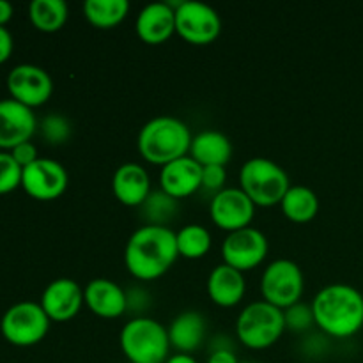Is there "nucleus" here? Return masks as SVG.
<instances>
[{
	"mask_svg": "<svg viewBox=\"0 0 363 363\" xmlns=\"http://www.w3.org/2000/svg\"><path fill=\"white\" fill-rule=\"evenodd\" d=\"M179 257L177 238L167 225H142L124 248L126 268L138 280H155L165 275Z\"/></svg>",
	"mask_w": 363,
	"mask_h": 363,
	"instance_id": "f257e3e1",
	"label": "nucleus"
},
{
	"mask_svg": "<svg viewBox=\"0 0 363 363\" xmlns=\"http://www.w3.org/2000/svg\"><path fill=\"white\" fill-rule=\"evenodd\" d=\"M312 312L323 332L347 339L363 328V294L350 284H328L312 300Z\"/></svg>",
	"mask_w": 363,
	"mask_h": 363,
	"instance_id": "f03ea898",
	"label": "nucleus"
},
{
	"mask_svg": "<svg viewBox=\"0 0 363 363\" xmlns=\"http://www.w3.org/2000/svg\"><path fill=\"white\" fill-rule=\"evenodd\" d=\"M191 138L190 128L179 117L156 116L140 128L138 151L147 162L163 167L186 156Z\"/></svg>",
	"mask_w": 363,
	"mask_h": 363,
	"instance_id": "7ed1b4c3",
	"label": "nucleus"
},
{
	"mask_svg": "<svg viewBox=\"0 0 363 363\" xmlns=\"http://www.w3.org/2000/svg\"><path fill=\"white\" fill-rule=\"evenodd\" d=\"M121 350L131 363H165L169 358V328L147 315H137L123 326Z\"/></svg>",
	"mask_w": 363,
	"mask_h": 363,
	"instance_id": "20e7f679",
	"label": "nucleus"
},
{
	"mask_svg": "<svg viewBox=\"0 0 363 363\" xmlns=\"http://www.w3.org/2000/svg\"><path fill=\"white\" fill-rule=\"evenodd\" d=\"M289 186L286 170L264 156L248 158L240 170V188L255 206L280 204Z\"/></svg>",
	"mask_w": 363,
	"mask_h": 363,
	"instance_id": "39448f33",
	"label": "nucleus"
},
{
	"mask_svg": "<svg viewBox=\"0 0 363 363\" xmlns=\"http://www.w3.org/2000/svg\"><path fill=\"white\" fill-rule=\"evenodd\" d=\"M284 332H286L284 311L266 300L252 301L238 315V339L250 350H266L273 346Z\"/></svg>",
	"mask_w": 363,
	"mask_h": 363,
	"instance_id": "423d86ee",
	"label": "nucleus"
},
{
	"mask_svg": "<svg viewBox=\"0 0 363 363\" xmlns=\"http://www.w3.org/2000/svg\"><path fill=\"white\" fill-rule=\"evenodd\" d=\"M50 321L48 314L41 303L35 301H18L7 308L0 321V330L7 342L14 346L27 347L41 342L48 333Z\"/></svg>",
	"mask_w": 363,
	"mask_h": 363,
	"instance_id": "0eeeda50",
	"label": "nucleus"
},
{
	"mask_svg": "<svg viewBox=\"0 0 363 363\" xmlns=\"http://www.w3.org/2000/svg\"><path fill=\"white\" fill-rule=\"evenodd\" d=\"M303 272L291 259H275L262 272V300L282 308V311L300 301L301 294H303Z\"/></svg>",
	"mask_w": 363,
	"mask_h": 363,
	"instance_id": "6e6552de",
	"label": "nucleus"
},
{
	"mask_svg": "<svg viewBox=\"0 0 363 363\" xmlns=\"http://www.w3.org/2000/svg\"><path fill=\"white\" fill-rule=\"evenodd\" d=\"M176 32L194 45H208L218 38L222 20L215 7L201 0L176 4Z\"/></svg>",
	"mask_w": 363,
	"mask_h": 363,
	"instance_id": "1a4fd4ad",
	"label": "nucleus"
},
{
	"mask_svg": "<svg viewBox=\"0 0 363 363\" xmlns=\"http://www.w3.org/2000/svg\"><path fill=\"white\" fill-rule=\"evenodd\" d=\"M269 250L268 238L255 227H243L227 234L222 243L223 262L240 272L255 268L266 259Z\"/></svg>",
	"mask_w": 363,
	"mask_h": 363,
	"instance_id": "9d476101",
	"label": "nucleus"
},
{
	"mask_svg": "<svg viewBox=\"0 0 363 363\" xmlns=\"http://www.w3.org/2000/svg\"><path fill=\"white\" fill-rule=\"evenodd\" d=\"M69 176L62 163L52 158H38L25 167L21 174V186L38 201H53L66 191Z\"/></svg>",
	"mask_w": 363,
	"mask_h": 363,
	"instance_id": "9b49d317",
	"label": "nucleus"
},
{
	"mask_svg": "<svg viewBox=\"0 0 363 363\" xmlns=\"http://www.w3.org/2000/svg\"><path fill=\"white\" fill-rule=\"evenodd\" d=\"M209 213L220 229L233 233L250 225L255 215V204L240 186H225L213 195Z\"/></svg>",
	"mask_w": 363,
	"mask_h": 363,
	"instance_id": "f8f14e48",
	"label": "nucleus"
},
{
	"mask_svg": "<svg viewBox=\"0 0 363 363\" xmlns=\"http://www.w3.org/2000/svg\"><path fill=\"white\" fill-rule=\"evenodd\" d=\"M7 89L11 98L34 108L48 101L53 92V80L48 71L35 64H18L7 74Z\"/></svg>",
	"mask_w": 363,
	"mask_h": 363,
	"instance_id": "ddd939ff",
	"label": "nucleus"
},
{
	"mask_svg": "<svg viewBox=\"0 0 363 363\" xmlns=\"http://www.w3.org/2000/svg\"><path fill=\"white\" fill-rule=\"evenodd\" d=\"M38 128L32 108L16 99H0V149L11 151L16 145L30 140Z\"/></svg>",
	"mask_w": 363,
	"mask_h": 363,
	"instance_id": "4468645a",
	"label": "nucleus"
},
{
	"mask_svg": "<svg viewBox=\"0 0 363 363\" xmlns=\"http://www.w3.org/2000/svg\"><path fill=\"white\" fill-rule=\"evenodd\" d=\"M84 289L73 279H55L41 294V307L52 321H67L80 312Z\"/></svg>",
	"mask_w": 363,
	"mask_h": 363,
	"instance_id": "2eb2a0df",
	"label": "nucleus"
},
{
	"mask_svg": "<svg viewBox=\"0 0 363 363\" xmlns=\"http://www.w3.org/2000/svg\"><path fill=\"white\" fill-rule=\"evenodd\" d=\"M202 186V165L191 156H181L162 167L160 188L176 199H183Z\"/></svg>",
	"mask_w": 363,
	"mask_h": 363,
	"instance_id": "dca6fc26",
	"label": "nucleus"
},
{
	"mask_svg": "<svg viewBox=\"0 0 363 363\" xmlns=\"http://www.w3.org/2000/svg\"><path fill=\"white\" fill-rule=\"evenodd\" d=\"M135 28L149 45H160L176 32V7L169 2H151L138 13Z\"/></svg>",
	"mask_w": 363,
	"mask_h": 363,
	"instance_id": "f3484780",
	"label": "nucleus"
},
{
	"mask_svg": "<svg viewBox=\"0 0 363 363\" xmlns=\"http://www.w3.org/2000/svg\"><path fill=\"white\" fill-rule=\"evenodd\" d=\"M84 300L99 318H119L126 312V289L110 279H94L85 286Z\"/></svg>",
	"mask_w": 363,
	"mask_h": 363,
	"instance_id": "a211bd4d",
	"label": "nucleus"
},
{
	"mask_svg": "<svg viewBox=\"0 0 363 363\" xmlns=\"http://www.w3.org/2000/svg\"><path fill=\"white\" fill-rule=\"evenodd\" d=\"M112 190L123 204L142 206V202L151 194V177L140 163H123L113 172Z\"/></svg>",
	"mask_w": 363,
	"mask_h": 363,
	"instance_id": "6ab92c4d",
	"label": "nucleus"
},
{
	"mask_svg": "<svg viewBox=\"0 0 363 363\" xmlns=\"http://www.w3.org/2000/svg\"><path fill=\"white\" fill-rule=\"evenodd\" d=\"M247 291L245 275L233 266L222 264L215 266L208 277V294L220 307H234L240 303Z\"/></svg>",
	"mask_w": 363,
	"mask_h": 363,
	"instance_id": "aec40b11",
	"label": "nucleus"
},
{
	"mask_svg": "<svg viewBox=\"0 0 363 363\" xmlns=\"http://www.w3.org/2000/svg\"><path fill=\"white\" fill-rule=\"evenodd\" d=\"M206 337V319L199 311H183L172 319L169 326L170 346L179 353H191Z\"/></svg>",
	"mask_w": 363,
	"mask_h": 363,
	"instance_id": "412c9836",
	"label": "nucleus"
},
{
	"mask_svg": "<svg viewBox=\"0 0 363 363\" xmlns=\"http://www.w3.org/2000/svg\"><path fill=\"white\" fill-rule=\"evenodd\" d=\"M190 156L202 167L223 165L233 156V144L229 137L218 130H202L191 138Z\"/></svg>",
	"mask_w": 363,
	"mask_h": 363,
	"instance_id": "4be33fe9",
	"label": "nucleus"
},
{
	"mask_svg": "<svg viewBox=\"0 0 363 363\" xmlns=\"http://www.w3.org/2000/svg\"><path fill=\"white\" fill-rule=\"evenodd\" d=\"M280 206H282V213L287 218L303 223L318 215L319 199L315 191L305 184H291Z\"/></svg>",
	"mask_w": 363,
	"mask_h": 363,
	"instance_id": "5701e85b",
	"label": "nucleus"
},
{
	"mask_svg": "<svg viewBox=\"0 0 363 363\" xmlns=\"http://www.w3.org/2000/svg\"><path fill=\"white\" fill-rule=\"evenodd\" d=\"M28 18L41 32H55L66 23L67 4L64 0H32Z\"/></svg>",
	"mask_w": 363,
	"mask_h": 363,
	"instance_id": "b1692460",
	"label": "nucleus"
},
{
	"mask_svg": "<svg viewBox=\"0 0 363 363\" xmlns=\"http://www.w3.org/2000/svg\"><path fill=\"white\" fill-rule=\"evenodd\" d=\"M130 11L128 0H85L84 14L94 27L108 28L121 23Z\"/></svg>",
	"mask_w": 363,
	"mask_h": 363,
	"instance_id": "393cba45",
	"label": "nucleus"
},
{
	"mask_svg": "<svg viewBox=\"0 0 363 363\" xmlns=\"http://www.w3.org/2000/svg\"><path fill=\"white\" fill-rule=\"evenodd\" d=\"M177 208V199L169 195L167 191L160 190H151V194L147 195L144 202L140 206L142 216H144L145 223L147 225H167L169 227L170 220L176 216Z\"/></svg>",
	"mask_w": 363,
	"mask_h": 363,
	"instance_id": "a878e982",
	"label": "nucleus"
},
{
	"mask_svg": "<svg viewBox=\"0 0 363 363\" xmlns=\"http://www.w3.org/2000/svg\"><path fill=\"white\" fill-rule=\"evenodd\" d=\"M179 255L188 259H199L211 248V233L201 223H188L176 233Z\"/></svg>",
	"mask_w": 363,
	"mask_h": 363,
	"instance_id": "bb28decb",
	"label": "nucleus"
},
{
	"mask_svg": "<svg viewBox=\"0 0 363 363\" xmlns=\"http://www.w3.org/2000/svg\"><path fill=\"white\" fill-rule=\"evenodd\" d=\"M23 169L16 163L9 151H0V194H9L21 186Z\"/></svg>",
	"mask_w": 363,
	"mask_h": 363,
	"instance_id": "cd10ccee",
	"label": "nucleus"
},
{
	"mask_svg": "<svg viewBox=\"0 0 363 363\" xmlns=\"http://www.w3.org/2000/svg\"><path fill=\"white\" fill-rule=\"evenodd\" d=\"M41 133L50 144H62L71 137V123L60 113H48L41 121Z\"/></svg>",
	"mask_w": 363,
	"mask_h": 363,
	"instance_id": "c85d7f7f",
	"label": "nucleus"
},
{
	"mask_svg": "<svg viewBox=\"0 0 363 363\" xmlns=\"http://www.w3.org/2000/svg\"><path fill=\"white\" fill-rule=\"evenodd\" d=\"M284 319H286V330H293V332H305L315 323L312 305L301 303V301L284 308Z\"/></svg>",
	"mask_w": 363,
	"mask_h": 363,
	"instance_id": "c756f323",
	"label": "nucleus"
},
{
	"mask_svg": "<svg viewBox=\"0 0 363 363\" xmlns=\"http://www.w3.org/2000/svg\"><path fill=\"white\" fill-rule=\"evenodd\" d=\"M227 170L223 165H206L202 167V186L208 191L218 194L220 190L225 188Z\"/></svg>",
	"mask_w": 363,
	"mask_h": 363,
	"instance_id": "7c9ffc66",
	"label": "nucleus"
},
{
	"mask_svg": "<svg viewBox=\"0 0 363 363\" xmlns=\"http://www.w3.org/2000/svg\"><path fill=\"white\" fill-rule=\"evenodd\" d=\"M149 305H151V294L144 287L135 286L126 289V311L142 314L144 311H147Z\"/></svg>",
	"mask_w": 363,
	"mask_h": 363,
	"instance_id": "2f4dec72",
	"label": "nucleus"
},
{
	"mask_svg": "<svg viewBox=\"0 0 363 363\" xmlns=\"http://www.w3.org/2000/svg\"><path fill=\"white\" fill-rule=\"evenodd\" d=\"M11 155H13V158L16 160L18 165L21 167V169H25V167H28L30 163H34L35 160L39 158L38 156V147H35L34 144H32L30 140L28 142H23V144L16 145L14 149H11Z\"/></svg>",
	"mask_w": 363,
	"mask_h": 363,
	"instance_id": "473e14b6",
	"label": "nucleus"
},
{
	"mask_svg": "<svg viewBox=\"0 0 363 363\" xmlns=\"http://www.w3.org/2000/svg\"><path fill=\"white\" fill-rule=\"evenodd\" d=\"M13 46L14 41L11 32L6 27H0V64L9 59L11 53H13Z\"/></svg>",
	"mask_w": 363,
	"mask_h": 363,
	"instance_id": "72a5a7b5",
	"label": "nucleus"
},
{
	"mask_svg": "<svg viewBox=\"0 0 363 363\" xmlns=\"http://www.w3.org/2000/svg\"><path fill=\"white\" fill-rule=\"evenodd\" d=\"M208 363H240V360H238L234 350H218L211 351Z\"/></svg>",
	"mask_w": 363,
	"mask_h": 363,
	"instance_id": "f704fd0d",
	"label": "nucleus"
},
{
	"mask_svg": "<svg viewBox=\"0 0 363 363\" xmlns=\"http://www.w3.org/2000/svg\"><path fill=\"white\" fill-rule=\"evenodd\" d=\"M13 4L7 2V0H0V27H6L7 21L13 18Z\"/></svg>",
	"mask_w": 363,
	"mask_h": 363,
	"instance_id": "c9c22d12",
	"label": "nucleus"
},
{
	"mask_svg": "<svg viewBox=\"0 0 363 363\" xmlns=\"http://www.w3.org/2000/svg\"><path fill=\"white\" fill-rule=\"evenodd\" d=\"M218 350H234L233 342H230V337L227 335H216L211 342V351Z\"/></svg>",
	"mask_w": 363,
	"mask_h": 363,
	"instance_id": "e433bc0d",
	"label": "nucleus"
},
{
	"mask_svg": "<svg viewBox=\"0 0 363 363\" xmlns=\"http://www.w3.org/2000/svg\"><path fill=\"white\" fill-rule=\"evenodd\" d=\"M165 363H199L190 353H176L167 358Z\"/></svg>",
	"mask_w": 363,
	"mask_h": 363,
	"instance_id": "4c0bfd02",
	"label": "nucleus"
},
{
	"mask_svg": "<svg viewBox=\"0 0 363 363\" xmlns=\"http://www.w3.org/2000/svg\"><path fill=\"white\" fill-rule=\"evenodd\" d=\"M240 363H255V362H240Z\"/></svg>",
	"mask_w": 363,
	"mask_h": 363,
	"instance_id": "58836bf2",
	"label": "nucleus"
}]
</instances>
